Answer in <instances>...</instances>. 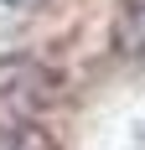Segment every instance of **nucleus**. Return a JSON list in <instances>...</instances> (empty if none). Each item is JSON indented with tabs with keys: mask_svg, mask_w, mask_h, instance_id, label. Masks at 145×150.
Here are the masks:
<instances>
[{
	"mask_svg": "<svg viewBox=\"0 0 145 150\" xmlns=\"http://www.w3.org/2000/svg\"><path fill=\"white\" fill-rule=\"evenodd\" d=\"M0 150H57V140L47 129H36V124H11L5 140H0Z\"/></svg>",
	"mask_w": 145,
	"mask_h": 150,
	"instance_id": "obj_2",
	"label": "nucleus"
},
{
	"mask_svg": "<svg viewBox=\"0 0 145 150\" xmlns=\"http://www.w3.org/2000/svg\"><path fill=\"white\" fill-rule=\"evenodd\" d=\"M5 5H26V0H5Z\"/></svg>",
	"mask_w": 145,
	"mask_h": 150,
	"instance_id": "obj_3",
	"label": "nucleus"
},
{
	"mask_svg": "<svg viewBox=\"0 0 145 150\" xmlns=\"http://www.w3.org/2000/svg\"><path fill=\"white\" fill-rule=\"evenodd\" d=\"M114 47H119V57H145V0H119Z\"/></svg>",
	"mask_w": 145,
	"mask_h": 150,
	"instance_id": "obj_1",
	"label": "nucleus"
}]
</instances>
